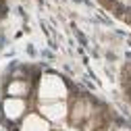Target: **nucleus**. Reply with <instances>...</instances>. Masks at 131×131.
<instances>
[{
	"instance_id": "f257e3e1",
	"label": "nucleus",
	"mask_w": 131,
	"mask_h": 131,
	"mask_svg": "<svg viewBox=\"0 0 131 131\" xmlns=\"http://www.w3.org/2000/svg\"><path fill=\"white\" fill-rule=\"evenodd\" d=\"M40 112L42 114H46L50 121H56V119H62L64 114H67V106H64L62 102H46V104H42L40 106Z\"/></svg>"
},
{
	"instance_id": "f03ea898",
	"label": "nucleus",
	"mask_w": 131,
	"mask_h": 131,
	"mask_svg": "<svg viewBox=\"0 0 131 131\" xmlns=\"http://www.w3.org/2000/svg\"><path fill=\"white\" fill-rule=\"evenodd\" d=\"M23 112H25V102L21 100V98H10V100L4 102V114L8 119H19L23 117Z\"/></svg>"
},
{
	"instance_id": "7ed1b4c3",
	"label": "nucleus",
	"mask_w": 131,
	"mask_h": 131,
	"mask_svg": "<svg viewBox=\"0 0 131 131\" xmlns=\"http://www.w3.org/2000/svg\"><path fill=\"white\" fill-rule=\"evenodd\" d=\"M48 129H50V125L40 114H29L23 121V127H21V131H48Z\"/></svg>"
},
{
	"instance_id": "20e7f679",
	"label": "nucleus",
	"mask_w": 131,
	"mask_h": 131,
	"mask_svg": "<svg viewBox=\"0 0 131 131\" xmlns=\"http://www.w3.org/2000/svg\"><path fill=\"white\" fill-rule=\"evenodd\" d=\"M6 92H8V96H13V98H23V96L29 94V83L23 81V79H15V81L8 83Z\"/></svg>"
}]
</instances>
